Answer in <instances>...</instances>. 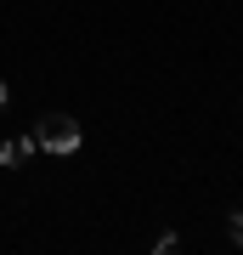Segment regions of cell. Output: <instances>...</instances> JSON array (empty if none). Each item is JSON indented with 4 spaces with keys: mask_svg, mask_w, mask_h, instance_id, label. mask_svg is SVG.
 I'll return each mask as SVG.
<instances>
[{
    "mask_svg": "<svg viewBox=\"0 0 243 255\" xmlns=\"http://www.w3.org/2000/svg\"><path fill=\"white\" fill-rule=\"evenodd\" d=\"M28 153H34V136H17V142H6V147H0V164H23Z\"/></svg>",
    "mask_w": 243,
    "mask_h": 255,
    "instance_id": "2",
    "label": "cell"
},
{
    "mask_svg": "<svg viewBox=\"0 0 243 255\" xmlns=\"http://www.w3.org/2000/svg\"><path fill=\"white\" fill-rule=\"evenodd\" d=\"M6 102H11V91H6V80H0V108H6Z\"/></svg>",
    "mask_w": 243,
    "mask_h": 255,
    "instance_id": "4",
    "label": "cell"
},
{
    "mask_svg": "<svg viewBox=\"0 0 243 255\" xmlns=\"http://www.w3.org/2000/svg\"><path fill=\"white\" fill-rule=\"evenodd\" d=\"M226 227H232V244L243 250V210H232V216H226Z\"/></svg>",
    "mask_w": 243,
    "mask_h": 255,
    "instance_id": "3",
    "label": "cell"
},
{
    "mask_svg": "<svg viewBox=\"0 0 243 255\" xmlns=\"http://www.w3.org/2000/svg\"><path fill=\"white\" fill-rule=\"evenodd\" d=\"M34 147H45V153H80V125L68 114H45L34 125Z\"/></svg>",
    "mask_w": 243,
    "mask_h": 255,
    "instance_id": "1",
    "label": "cell"
}]
</instances>
